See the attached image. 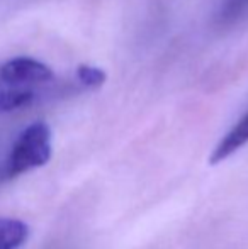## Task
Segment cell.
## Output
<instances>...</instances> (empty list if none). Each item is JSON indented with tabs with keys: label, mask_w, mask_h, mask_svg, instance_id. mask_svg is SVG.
Instances as JSON below:
<instances>
[{
	"label": "cell",
	"mask_w": 248,
	"mask_h": 249,
	"mask_svg": "<svg viewBox=\"0 0 248 249\" xmlns=\"http://www.w3.org/2000/svg\"><path fill=\"white\" fill-rule=\"evenodd\" d=\"M55 78L53 70L34 58L19 56L0 66V114L31 105Z\"/></svg>",
	"instance_id": "1"
},
{
	"label": "cell",
	"mask_w": 248,
	"mask_h": 249,
	"mask_svg": "<svg viewBox=\"0 0 248 249\" xmlns=\"http://www.w3.org/2000/svg\"><path fill=\"white\" fill-rule=\"evenodd\" d=\"M53 144H51V129L46 122L29 124L12 144L9 156L2 168V177L12 180L31 170L41 168L51 160Z\"/></svg>",
	"instance_id": "2"
},
{
	"label": "cell",
	"mask_w": 248,
	"mask_h": 249,
	"mask_svg": "<svg viewBox=\"0 0 248 249\" xmlns=\"http://www.w3.org/2000/svg\"><path fill=\"white\" fill-rule=\"evenodd\" d=\"M248 144V112L233 125L228 131V134L216 144L214 151H212L211 164H218L221 161H225L226 158H229L233 153H236L238 149H242L243 146Z\"/></svg>",
	"instance_id": "3"
},
{
	"label": "cell",
	"mask_w": 248,
	"mask_h": 249,
	"mask_svg": "<svg viewBox=\"0 0 248 249\" xmlns=\"http://www.w3.org/2000/svg\"><path fill=\"white\" fill-rule=\"evenodd\" d=\"M29 237V227L24 220L0 217V249H19Z\"/></svg>",
	"instance_id": "4"
},
{
	"label": "cell",
	"mask_w": 248,
	"mask_h": 249,
	"mask_svg": "<svg viewBox=\"0 0 248 249\" xmlns=\"http://www.w3.org/2000/svg\"><path fill=\"white\" fill-rule=\"evenodd\" d=\"M248 14V0H223L218 12L219 24H233Z\"/></svg>",
	"instance_id": "5"
},
{
	"label": "cell",
	"mask_w": 248,
	"mask_h": 249,
	"mask_svg": "<svg viewBox=\"0 0 248 249\" xmlns=\"http://www.w3.org/2000/svg\"><path fill=\"white\" fill-rule=\"evenodd\" d=\"M76 78L82 85L89 87V89H100L106 83L107 75L102 68L92 65H80L76 68Z\"/></svg>",
	"instance_id": "6"
}]
</instances>
